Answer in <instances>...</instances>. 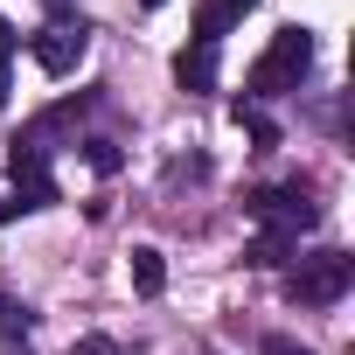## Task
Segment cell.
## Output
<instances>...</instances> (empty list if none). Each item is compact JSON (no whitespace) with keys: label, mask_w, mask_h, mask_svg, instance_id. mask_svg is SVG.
I'll return each instance as SVG.
<instances>
[{"label":"cell","mask_w":355,"mask_h":355,"mask_svg":"<svg viewBox=\"0 0 355 355\" xmlns=\"http://www.w3.org/2000/svg\"><path fill=\"white\" fill-rule=\"evenodd\" d=\"M244 209H251V223H258V237H251V251H244V258H251V265H265V272H272V265H286V258L300 251V237L320 223V209L306 202V189H300V182H286V189H251V196H244Z\"/></svg>","instance_id":"cell-1"},{"label":"cell","mask_w":355,"mask_h":355,"mask_svg":"<svg viewBox=\"0 0 355 355\" xmlns=\"http://www.w3.org/2000/svg\"><path fill=\"white\" fill-rule=\"evenodd\" d=\"M313 70V35L306 28H279L272 35V49L251 63V98H286V91H300V77Z\"/></svg>","instance_id":"cell-2"},{"label":"cell","mask_w":355,"mask_h":355,"mask_svg":"<svg viewBox=\"0 0 355 355\" xmlns=\"http://www.w3.org/2000/svg\"><path fill=\"white\" fill-rule=\"evenodd\" d=\"M348 286H355V258L348 251H313V258H300L286 272V300L293 306H334Z\"/></svg>","instance_id":"cell-3"},{"label":"cell","mask_w":355,"mask_h":355,"mask_svg":"<svg viewBox=\"0 0 355 355\" xmlns=\"http://www.w3.org/2000/svg\"><path fill=\"white\" fill-rule=\"evenodd\" d=\"M8 174H15V189H21V209H49L56 202V174H49V139L28 125L15 146H8Z\"/></svg>","instance_id":"cell-4"},{"label":"cell","mask_w":355,"mask_h":355,"mask_svg":"<svg viewBox=\"0 0 355 355\" xmlns=\"http://www.w3.org/2000/svg\"><path fill=\"white\" fill-rule=\"evenodd\" d=\"M84 49H91V28H84L77 15H56L49 28H35V35H28V56H35L49 77H70V70L84 63Z\"/></svg>","instance_id":"cell-5"},{"label":"cell","mask_w":355,"mask_h":355,"mask_svg":"<svg viewBox=\"0 0 355 355\" xmlns=\"http://www.w3.org/2000/svg\"><path fill=\"white\" fill-rule=\"evenodd\" d=\"M251 8H258V0H196V42H209V49H216V42H223Z\"/></svg>","instance_id":"cell-6"},{"label":"cell","mask_w":355,"mask_h":355,"mask_svg":"<svg viewBox=\"0 0 355 355\" xmlns=\"http://www.w3.org/2000/svg\"><path fill=\"white\" fill-rule=\"evenodd\" d=\"M174 77H182V91H196V98L216 91V49L209 42H189L182 56H174Z\"/></svg>","instance_id":"cell-7"},{"label":"cell","mask_w":355,"mask_h":355,"mask_svg":"<svg viewBox=\"0 0 355 355\" xmlns=\"http://www.w3.org/2000/svg\"><path fill=\"white\" fill-rule=\"evenodd\" d=\"M160 286H167V265H160V251H146V244H139V251H132V293H146V300H153Z\"/></svg>","instance_id":"cell-8"},{"label":"cell","mask_w":355,"mask_h":355,"mask_svg":"<svg viewBox=\"0 0 355 355\" xmlns=\"http://www.w3.org/2000/svg\"><path fill=\"white\" fill-rule=\"evenodd\" d=\"M237 125H244V132H251V139H258V146H279V125H272V119H265V112H258V105H251V98H244V105H237Z\"/></svg>","instance_id":"cell-9"},{"label":"cell","mask_w":355,"mask_h":355,"mask_svg":"<svg viewBox=\"0 0 355 355\" xmlns=\"http://www.w3.org/2000/svg\"><path fill=\"white\" fill-rule=\"evenodd\" d=\"M84 160H91L98 174H119V146H112V139H84Z\"/></svg>","instance_id":"cell-10"},{"label":"cell","mask_w":355,"mask_h":355,"mask_svg":"<svg viewBox=\"0 0 355 355\" xmlns=\"http://www.w3.org/2000/svg\"><path fill=\"white\" fill-rule=\"evenodd\" d=\"M15 56H21V35H15V21H0V70H8Z\"/></svg>","instance_id":"cell-11"},{"label":"cell","mask_w":355,"mask_h":355,"mask_svg":"<svg viewBox=\"0 0 355 355\" xmlns=\"http://www.w3.org/2000/svg\"><path fill=\"white\" fill-rule=\"evenodd\" d=\"M70 355H119V341H105V334H84Z\"/></svg>","instance_id":"cell-12"},{"label":"cell","mask_w":355,"mask_h":355,"mask_svg":"<svg viewBox=\"0 0 355 355\" xmlns=\"http://www.w3.org/2000/svg\"><path fill=\"white\" fill-rule=\"evenodd\" d=\"M265 355H313V348H300V341H286V334H272V341H265Z\"/></svg>","instance_id":"cell-13"},{"label":"cell","mask_w":355,"mask_h":355,"mask_svg":"<svg viewBox=\"0 0 355 355\" xmlns=\"http://www.w3.org/2000/svg\"><path fill=\"white\" fill-rule=\"evenodd\" d=\"M21 216V202H8V196H0V223H15Z\"/></svg>","instance_id":"cell-14"},{"label":"cell","mask_w":355,"mask_h":355,"mask_svg":"<svg viewBox=\"0 0 355 355\" xmlns=\"http://www.w3.org/2000/svg\"><path fill=\"white\" fill-rule=\"evenodd\" d=\"M0 105H8V70H0Z\"/></svg>","instance_id":"cell-15"},{"label":"cell","mask_w":355,"mask_h":355,"mask_svg":"<svg viewBox=\"0 0 355 355\" xmlns=\"http://www.w3.org/2000/svg\"><path fill=\"white\" fill-rule=\"evenodd\" d=\"M139 8H160V0H139Z\"/></svg>","instance_id":"cell-16"},{"label":"cell","mask_w":355,"mask_h":355,"mask_svg":"<svg viewBox=\"0 0 355 355\" xmlns=\"http://www.w3.org/2000/svg\"><path fill=\"white\" fill-rule=\"evenodd\" d=\"M15 355H28V348H15Z\"/></svg>","instance_id":"cell-17"}]
</instances>
